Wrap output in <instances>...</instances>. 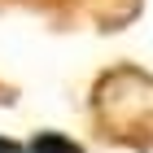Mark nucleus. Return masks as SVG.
Listing matches in <instances>:
<instances>
[{"instance_id":"obj_1","label":"nucleus","mask_w":153,"mask_h":153,"mask_svg":"<svg viewBox=\"0 0 153 153\" xmlns=\"http://www.w3.org/2000/svg\"><path fill=\"white\" fill-rule=\"evenodd\" d=\"M26 149H31V153H83L74 140H66V136H57V131H39Z\"/></svg>"},{"instance_id":"obj_2","label":"nucleus","mask_w":153,"mask_h":153,"mask_svg":"<svg viewBox=\"0 0 153 153\" xmlns=\"http://www.w3.org/2000/svg\"><path fill=\"white\" fill-rule=\"evenodd\" d=\"M0 153H22V144H13V140H0Z\"/></svg>"}]
</instances>
